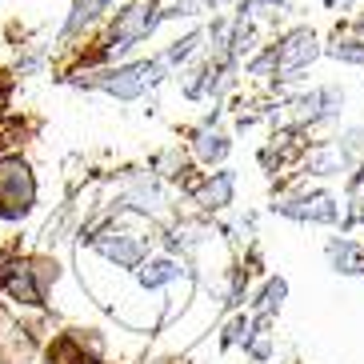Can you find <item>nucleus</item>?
Wrapping results in <instances>:
<instances>
[{"mask_svg":"<svg viewBox=\"0 0 364 364\" xmlns=\"http://www.w3.org/2000/svg\"><path fill=\"white\" fill-rule=\"evenodd\" d=\"M33 172H28V164L24 161H0V216H24L28 208H33Z\"/></svg>","mask_w":364,"mask_h":364,"instance_id":"nucleus-1","label":"nucleus"}]
</instances>
